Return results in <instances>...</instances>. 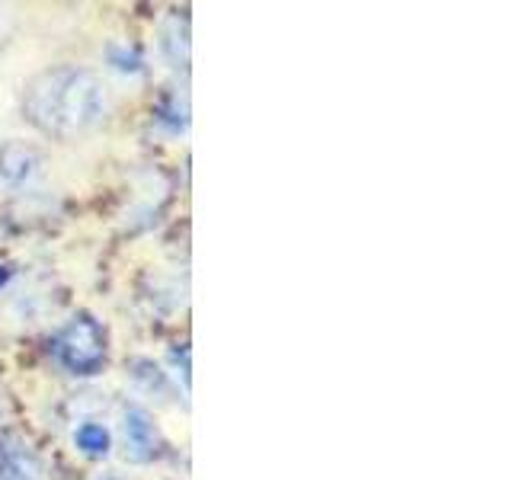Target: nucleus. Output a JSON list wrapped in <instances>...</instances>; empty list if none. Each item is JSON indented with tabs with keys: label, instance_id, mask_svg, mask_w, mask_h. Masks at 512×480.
<instances>
[{
	"label": "nucleus",
	"instance_id": "3",
	"mask_svg": "<svg viewBox=\"0 0 512 480\" xmlns=\"http://www.w3.org/2000/svg\"><path fill=\"white\" fill-rule=\"evenodd\" d=\"M122 448L125 458L135 464H148L160 455V432L154 416L138 404H128L122 410Z\"/></svg>",
	"mask_w": 512,
	"mask_h": 480
},
{
	"label": "nucleus",
	"instance_id": "5",
	"mask_svg": "<svg viewBox=\"0 0 512 480\" xmlns=\"http://www.w3.org/2000/svg\"><path fill=\"white\" fill-rule=\"evenodd\" d=\"M164 48H173V68H186V61H189V39H186V23L180 20H173L170 29H167V36H164Z\"/></svg>",
	"mask_w": 512,
	"mask_h": 480
},
{
	"label": "nucleus",
	"instance_id": "8",
	"mask_svg": "<svg viewBox=\"0 0 512 480\" xmlns=\"http://www.w3.org/2000/svg\"><path fill=\"white\" fill-rule=\"evenodd\" d=\"M0 410H4V394H0Z\"/></svg>",
	"mask_w": 512,
	"mask_h": 480
},
{
	"label": "nucleus",
	"instance_id": "2",
	"mask_svg": "<svg viewBox=\"0 0 512 480\" xmlns=\"http://www.w3.org/2000/svg\"><path fill=\"white\" fill-rule=\"evenodd\" d=\"M55 359L71 375H96L106 362V330L87 314L71 317L55 336Z\"/></svg>",
	"mask_w": 512,
	"mask_h": 480
},
{
	"label": "nucleus",
	"instance_id": "9",
	"mask_svg": "<svg viewBox=\"0 0 512 480\" xmlns=\"http://www.w3.org/2000/svg\"><path fill=\"white\" fill-rule=\"evenodd\" d=\"M100 480H119V477H100Z\"/></svg>",
	"mask_w": 512,
	"mask_h": 480
},
{
	"label": "nucleus",
	"instance_id": "7",
	"mask_svg": "<svg viewBox=\"0 0 512 480\" xmlns=\"http://www.w3.org/2000/svg\"><path fill=\"white\" fill-rule=\"evenodd\" d=\"M0 480H20V477H16V474H10V471H7V474H0Z\"/></svg>",
	"mask_w": 512,
	"mask_h": 480
},
{
	"label": "nucleus",
	"instance_id": "4",
	"mask_svg": "<svg viewBox=\"0 0 512 480\" xmlns=\"http://www.w3.org/2000/svg\"><path fill=\"white\" fill-rule=\"evenodd\" d=\"M74 445H77V452H84L87 458H106L112 452V436L100 423H80L74 429Z\"/></svg>",
	"mask_w": 512,
	"mask_h": 480
},
{
	"label": "nucleus",
	"instance_id": "1",
	"mask_svg": "<svg viewBox=\"0 0 512 480\" xmlns=\"http://www.w3.org/2000/svg\"><path fill=\"white\" fill-rule=\"evenodd\" d=\"M26 119L45 135L74 138L103 125L109 112V90L100 74L77 64L42 71L29 80L23 96Z\"/></svg>",
	"mask_w": 512,
	"mask_h": 480
},
{
	"label": "nucleus",
	"instance_id": "6",
	"mask_svg": "<svg viewBox=\"0 0 512 480\" xmlns=\"http://www.w3.org/2000/svg\"><path fill=\"white\" fill-rule=\"evenodd\" d=\"M112 68L122 71V74H138L141 71V58L135 48H122V55L112 48Z\"/></svg>",
	"mask_w": 512,
	"mask_h": 480
}]
</instances>
